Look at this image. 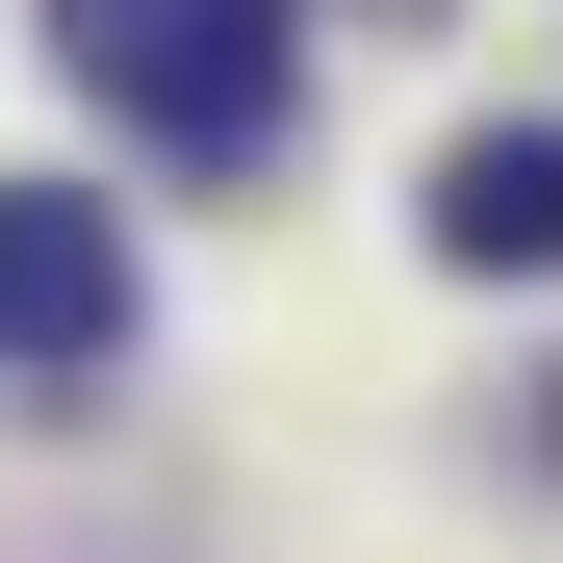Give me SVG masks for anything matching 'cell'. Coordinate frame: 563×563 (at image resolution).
Instances as JSON below:
<instances>
[{
    "instance_id": "1",
    "label": "cell",
    "mask_w": 563,
    "mask_h": 563,
    "mask_svg": "<svg viewBox=\"0 0 563 563\" xmlns=\"http://www.w3.org/2000/svg\"><path fill=\"white\" fill-rule=\"evenodd\" d=\"M52 52L103 77V103H129L179 179L282 154V103H308V0H52Z\"/></svg>"
},
{
    "instance_id": "2",
    "label": "cell",
    "mask_w": 563,
    "mask_h": 563,
    "mask_svg": "<svg viewBox=\"0 0 563 563\" xmlns=\"http://www.w3.org/2000/svg\"><path fill=\"white\" fill-rule=\"evenodd\" d=\"M103 333H129V231L77 206V179H0V358H26V385H77Z\"/></svg>"
},
{
    "instance_id": "3",
    "label": "cell",
    "mask_w": 563,
    "mask_h": 563,
    "mask_svg": "<svg viewBox=\"0 0 563 563\" xmlns=\"http://www.w3.org/2000/svg\"><path fill=\"white\" fill-rule=\"evenodd\" d=\"M435 256L461 282H563V129H461L435 154Z\"/></svg>"
}]
</instances>
